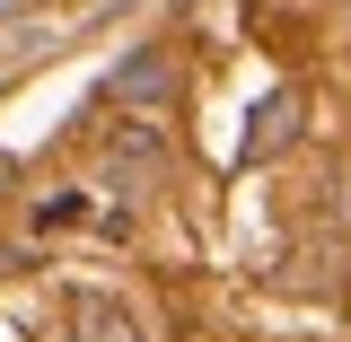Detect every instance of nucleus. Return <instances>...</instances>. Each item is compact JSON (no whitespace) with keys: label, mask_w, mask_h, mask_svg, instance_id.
Returning a JSON list of instances; mask_svg holds the SVG:
<instances>
[{"label":"nucleus","mask_w":351,"mask_h":342,"mask_svg":"<svg viewBox=\"0 0 351 342\" xmlns=\"http://www.w3.org/2000/svg\"><path fill=\"white\" fill-rule=\"evenodd\" d=\"M299 132H307V97H299V88H263V97H255V114H246L237 158H246V167H263V158H281Z\"/></svg>","instance_id":"obj_2"},{"label":"nucleus","mask_w":351,"mask_h":342,"mask_svg":"<svg viewBox=\"0 0 351 342\" xmlns=\"http://www.w3.org/2000/svg\"><path fill=\"white\" fill-rule=\"evenodd\" d=\"M343 307H351V290H343Z\"/></svg>","instance_id":"obj_5"},{"label":"nucleus","mask_w":351,"mask_h":342,"mask_svg":"<svg viewBox=\"0 0 351 342\" xmlns=\"http://www.w3.org/2000/svg\"><path fill=\"white\" fill-rule=\"evenodd\" d=\"M71 342H141V334H132V316L114 299L88 290V299H71Z\"/></svg>","instance_id":"obj_3"},{"label":"nucleus","mask_w":351,"mask_h":342,"mask_svg":"<svg viewBox=\"0 0 351 342\" xmlns=\"http://www.w3.org/2000/svg\"><path fill=\"white\" fill-rule=\"evenodd\" d=\"M158 167H167V149H158L149 132H123V141H114V158H106V175H123V184H149Z\"/></svg>","instance_id":"obj_4"},{"label":"nucleus","mask_w":351,"mask_h":342,"mask_svg":"<svg viewBox=\"0 0 351 342\" xmlns=\"http://www.w3.org/2000/svg\"><path fill=\"white\" fill-rule=\"evenodd\" d=\"M176 97H184L176 44H132L123 62H114V80H106V106H123V114H167Z\"/></svg>","instance_id":"obj_1"}]
</instances>
